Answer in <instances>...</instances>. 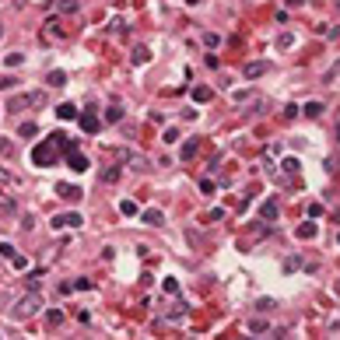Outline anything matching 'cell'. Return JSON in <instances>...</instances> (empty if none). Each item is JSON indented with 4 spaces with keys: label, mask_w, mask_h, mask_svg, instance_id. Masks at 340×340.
Masks as SVG:
<instances>
[{
    "label": "cell",
    "mask_w": 340,
    "mask_h": 340,
    "mask_svg": "<svg viewBox=\"0 0 340 340\" xmlns=\"http://www.w3.org/2000/svg\"><path fill=\"white\" fill-rule=\"evenodd\" d=\"M98 116L95 112H81V130H84V134H98Z\"/></svg>",
    "instance_id": "9"
},
{
    "label": "cell",
    "mask_w": 340,
    "mask_h": 340,
    "mask_svg": "<svg viewBox=\"0 0 340 340\" xmlns=\"http://www.w3.org/2000/svg\"><path fill=\"white\" fill-rule=\"evenodd\" d=\"M42 102H46V95H42V92H28V95H14V98L7 102V109H11V112H21V109H39Z\"/></svg>",
    "instance_id": "2"
},
{
    "label": "cell",
    "mask_w": 340,
    "mask_h": 340,
    "mask_svg": "<svg viewBox=\"0 0 340 340\" xmlns=\"http://www.w3.org/2000/svg\"><path fill=\"white\" fill-rule=\"evenodd\" d=\"M183 316H186V305L179 302V305H175V309H172V312H169V319H183Z\"/></svg>",
    "instance_id": "35"
},
{
    "label": "cell",
    "mask_w": 340,
    "mask_h": 340,
    "mask_svg": "<svg viewBox=\"0 0 340 340\" xmlns=\"http://www.w3.org/2000/svg\"><path fill=\"white\" fill-rule=\"evenodd\" d=\"M46 32H49V35H56V39H63V35H67V32H63V21H60V18H49V21H46Z\"/></svg>",
    "instance_id": "16"
},
{
    "label": "cell",
    "mask_w": 340,
    "mask_h": 340,
    "mask_svg": "<svg viewBox=\"0 0 340 340\" xmlns=\"http://www.w3.org/2000/svg\"><path fill=\"white\" fill-rule=\"evenodd\" d=\"M116 179H120V169H116V165L102 169V183H116Z\"/></svg>",
    "instance_id": "23"
},
{
    "label": "cell",
    "mask_w": 340,
    "mask_h": 340,
    "mask_svg": "<svg viewBox=\"0 0 340 340\" xmlns=\"http://www.w3.org/2000/svg\"><path fill=\"white\" fill-rule=\"evenodd\" d=\"M49 225H53V228H60V232H63V228H81V225H84V217H81V214H53Z\"/></svg>",
    "instance_id": "4"
},
{
    "label": "cell",
    "mask_w": 340,
    "mask_h": 340,
    "mask_svg": "<svg viewBox=\"0 0 340 340\" xmlns=\"http://www.w3.org/2000/svg\"><path fill=\"white\" fill-rule=\"evenodd\" d=\"M291 42H294V39H291V35L284 32V35H280V39H277V46H280V49H288V46H291Z\"/></svg>",
    "instance_id": "38"
},
{
    "label": "cell",
    "mask_w": 340,
    "mask_h": 340,
    "mask_svg": "<svg viewBox=\"0 0 340 340\" xmlns=\"http://www.w3.org/2000/svg\"><path fill=\"white\" fill-rule=\"evenodd\" d=\"M246 81H256V77H263V74H270V63L267 60H256V63H246Z\"/></svg>",
    "instance_id": "7"
},
{
    "label": "cell",
    "mask_w": 340,
    "mask_h": 340,
    "mask_svg": "<svg viewBox=\"0 0 340 340\" xmlns=\"http://www.w3.org/2000/svg\"><path fill=\"white\" fill-rule=\"evenodd\" d=\"M106 120H109V123H120V120H123V109H120V106L106 109Z\"/></svg>",
    "instance_id": "26"
},
{
    "label": "cell",
    "mask_w": 340,
    "mask_h": 340,
    "mask_svg": "<svg viewBox=\"0 0 340 340\" xmlns=\"http://www.w3.org/2000/svg\"><path fill=\"white\" fill-rule=\"evenodd\" d=\"M161 140H165V144H175V140H179V126H169V130H165V137H161Z\"/></svg>",
    "instance_id": "32"
},
{
    "label": "cell",
    "mask_w": 340,
    "mask_h": 340,
    "mask_svg": "<svg viewBox=\"0 0 340 340\" xmlns=\"http://www.w3.org/2000/svg\"><path fill=\"white\" fill-rule=\"evenodd\" d=\"M14 214H18V203H14L11 197H4L0 200V217H14Z\"/></svg>",
    "instance_id": "15"
},
{
    "label": "cell",
    "mask_w": 340,
    "mask_h": 340,
    "mask_svg": "<svg viewBox=\"0 0 340 340\" xmlns=\"http://www.w3.org/2000/svg\"><path fill=\"white\" fill-rule=\"evenodd\" d=\"M39 305H42V298H39L35 291H28L25 298H18V302H14V309H11V312H14V319H28V316H35V312H39Z\"/></svg>",
    "instance_id": "1"
},
{
    "label": "cell",
    "mask_w": 340,
    "mask_h": 340,
    "mask_svg": "<svg viewBox=\"0 0 340 340\" xmlns=\"http://www.w3.org/2000/svg\"><path fill=\"white\" fill-rule=\"evenodd\" d=\"M46 323H49V330H53V326H60V323H63V312H60V309H49Z\"/></svg>",
    "instance_id": "24"
},
{
    "label": "cell",
    "mask_w": 340,
    "mask_h": 340,
    "mask_svg": "<svg viewBox=\"0 0 340 340\" xmlns=\"http://www.w3.org/2000/svg\"><path fill=\"white\" fill-rule=\"evenodd\" d=\"M165 291H169V294H179V284H175L172 277H165Z\"/></svg>",
    "instance_id": "37"
},
{
    "label": "cell",
    "mask_w": 340,
    "mask_h": 340,
    "mask_svg": "<svg viewBox=\"0 0 340 340\" xmlns=\"http://www.w3.org/2000/svg\"><path fill=\"white\" fill-rule=\"evenodd\" d=\"M130 60H134V63H151V49H147V46H134Z\"/></svg>",
    "instance_id": "12"
},
{
    "label": "cell",
    "mask_w": 340,
    "mask_h": 340,
    "mask_svg": "<svg viewBox=\"0 0 340 340\" xmlns=\"http://www.w3.org/2000/svg\"><path fill=\"white\" fill-rule=\"evenodd\" d=\"M120 214L134 217V214H137V203H134V200H123V203H120Z\"/></svg>",
    "instance_id": "27"
},
{
    "label": "cell",
    "mask_w": 340,
    "mask_h": 340,
    "mask_svg": "<svg viewBox=\"0 0 340 340\" xmlns=\"http://www.w3.org/2000/svg\"><path fill=\"white\" fill-rule=\"evenodd\" d=\"M14 4H18V7H21V4H25V0H14Z\"/></svg>",
    "instance_id": "41"
},
{
    "label": "cell",
    "mask_w": 340,
    "mask_h": 340,
    "mask_svg": "<svg viewBox=\"0 0 340 340\" xmlns=\"http://www.w3.org/2000/svg\"><path fill=\"white\" fill-rule=\"evenodd\" d=\"M316 232H319V228H316V221H302V225L294 228V235H298L302 242H309V239H316Z\"/></svg>",
    "instance_id": "8"
},
{
    "label": "cell",
    "mask_w": 340,
    "mask_h": 340,
    "mask_svg": "<svg viewBox=\"0 0 340 340\" xmlns=\"http://www.w3.org/2000/svg\"><path fill=\"white\" fill-rule=\"evenodd\" d=\"M211 98H214V92H211V88H207V84L193 88V102H200V106H203V102H211Z\"/></svg>",
    "instance_id": "17"
},
{
    "label": "cell",
    "mask_w": 340,
    "mask_h": 340,
    "mask_svg": "<svg viewBox=\"0 0 340 340\" xmlns=\"http://www.w3.org/2000/svg\"><path fill=\"white\" fill-rule=\"evenodd\" d=\"M0 183H4V186H11V183H14V175H11L7 169H0Z\"/></svg>",
    "instance_id": "39"
},
{
    "label": "cell",
    "mask_w": 340,
    "mask_h": 340,
    "mask_svg": "<svg viewBox=\"0 0 340 340\" xmlns=\"http://www.w3.org/2000/svg\"><path fill=\"white\" fill-rule=\"evenodd\" d=\"M249 333H270V323L263 319V316H256V319H249Z\"/></svg>",
    "instance_id": "14"
},
{
    "label": "cell",
    "mask_w": 340,
    "mask_h": 340,
    "mask_svg": "<svg viewBox=\"0 0 340 340\" xmlns=\"http://www.w3.org/2000/svg\"><path fill=\"white\" fill-rule=\"evenodd\" d=\"M11 155H14V144L7 137H0V158H11Z\"/></svg>",
    "instance_id": "28"
},
{
    "label": "cell",
    "mask_w": 340,
    "mask_h": 340,
    "mask_svg": "<svg viewBox=\"0 0 340 340\" xmlns=\"http://www.w3.org/2000/svg\"><path fill=\"white\" fill-rule=\"evenodd\" d=\"M46 81H49L53 88H63V81H67V74H63V70H49V77H46Z\"/></svg>",
    "instance_id": "22"
},
{
    "label": "cell",
    "mask_w": 340,
    "mask_h": 340,
    "mask_svg": "<svg viewBox=\"0 0 340 340\" xmlns=\"http://www.w3.org/2000/svg\"><path fill=\"white\" fill-rule=\"evenodd\" d=\"M32 161H35V165H53V161H56V144L53 140L35 144L32 147Z\"/></svg>",
    "instance_id": "3"
},
{
    "label": "cell",
    "mask_w": 340,
    "mask_h": 340,
    "mask_svg": "<svg viewBox=\"0 0 340 340\" xmlns=\"http://www.w3.org/2000/svg\"><path fill=\"white\" fill-rule=\"evenodd\" d=\"M88 288H92V280H88V277H77V280H70V291H88Z\"/></svg>",
    "instance_id": "25"
},
{
    "label": "cell",
    "mask_w": 340,
    "mask_h": 340,
    "mask_svg": "<svg viewBox=\"0 0 340 340\" xmlns=\"http://www.w3.org/2000/svg\"><path fill=\"white\" fill-rule=\"evenodd\" d=\"M0 256L11 260V256H14V246H11V242H0Z\"/></svg>",
    "instance_id": "34"
},
{
    "label": "cell",
    "mask_w": 340,
    "mask_h": 340,
    "mask_svg": "<svg viewBox=\"0 0 340 340\" xmlns=\"http://www.w3.org/2000/svg\"><path fill=\"white\" fill-rule=\"evenodd\" d=\"M221 217H225V211H221V207H214V211L207 214V221H221Z\"/></svg>",
    "instance_id": "40"
},
{
    "label": "cell",
    "mask_w": 340,
    "mask_h": 340,
    "mask_svg": "<svg viewBox=\"0 0 340 340\" xmlns=\"http://www.w3.org/2000/svg\"><path fill=\"white\" fill-rule=\"evenodd\" d=\"M67 165L74 172H88V155H81L77 147H70V151H67Z\"/></svg>",
    "instance_id": "6"
},
{
    "label": "cell",
    "mask_w": 340,
    "mask_h": 340,
    "mask_svg": "<svg viewBox=\"0 0 340 340\" xmlns=\"http://www.w3.org/2000/svg\"><path fill=\"white\" fill-rule=\"evenodd\" d=\"M302 112L316 120V116H323V112H326V106H323V102H305V109H302Z\"/></svg>",
    "instance_id": "19"
},
{
    "label": "cell",
    "mask_w": 340,
    "mask_h": 340,
    "mask_svg": "<svg viewBox=\"0 0 340 340\" xmlns=\"http://www.w3.org/2000/svg\"><path fill=\"white\" fill-rule=\"evenodd\" d=\"M56 116H60V120H74V116H77V106L63 102V106H56Z\"/></svg>",
    "instance_id": "20"
},
{
    "label": "cell",
    "mask_w": 340,
    "mask_h": 340,
    "mask_svg": "<svg viewBox=\"0 0 340 340\" xmlns=\"http://www.w3.org/2000/svg\"><path fill=\"white\" fill-rule=\"evenodd\" d=\"M0 39H4V28H0Z\"/></svg>",
    "instance_id": "43"
},
{
    "label": "cell",
    "mask_w": 340,
    "mask_h": 340,
    "mask_svg": "<svg viewBox=\"0 0 340 340\" xmlns=\"http://www.w3.org/2000/svg\"><path fill=\"white\" fill-rule=\"evenodd\" d=\"M260 214H263V221H274V217L280 214V207H277V200H267V203L260 207Z\"/></svg>",
    "instance_id": "13"
},
{
    "label": "cell",
    "mask_w": 340,
    "mask_h": 340,
    "mask_svg": "<svg viewBox=\"0 0 340 340\" xmlns=\"http://www.w3.org/2000/svg\"><path fill=\"white\" fill-rule=\"evenodd\" d=\"M11 267H14V270H25V267H28V260H25V256H18V253H14V256H11Z\"/></svg>",
    "instance_id": "33"
},
{
    "label": "cell",
    "mask_w": 340,
    "mask_h": 340,
    "mask_svg": "<svg viewBox=\"0 0 340 340\" xmlns=\"http://www.w3.org/2000/svg\"><path fill=\"white\" fill-rule=\"evenodd\" d=\"M193 155H197V140H186V144H183V161H189Z\"/></svg>",
    "instance_id": "29"
},
{
    "label": "cell",
    "mask_w": 340,
    "mask_h": 340,
    "mask_svg": "<svg viewBox=\"0 0 340 340\" xmlns=\"http://www.w3.org/2000/svg\"><path fill=\"white\" fill-rule=\"evenodd\" d=\"M4 63H7V67L14 70V67H21V63H25V56H21V53H11V56H7V60H4Z\"/></svg>",
    "instance_id": "31"
},
{
    "label": "cell",
    "mask_w": 340,
    "mask_h": 340,
    "mask_svg": "<svg viewBox=\"0 0 340 340\" xmlns=\"http://www.w3.org/2000/svg\"><path fill=\"white\" fill-rule=\"evenodd\" d=\"M56 7H60L63 14H77L81 11V0H56Z\"/></svg>",
    "instance_id": "18"
},
{
    "label": "cell",
    "mask_w": 340,
    "mask_h": 340,
    "mask_svg": "<svg viewBox=\"0 0 340 340\" xmlns=\"http://www.w3.org/2000/svg\"><path fill=\"white\" fill-rule=\"evenodd\" d=\"M140 221H144V225H151V228H158V225H161V221H165V214H161V211H158V207H147V211L140 214Z\"/></svg>",
    "instance_id": "10"
},
{
    "label": "cell",
    "mask_w": 340,
    "mask_h": 340,
    "mask_svg": "<svg viewBox=\"0 0 340 340\" xmlns=\"http://www.w3.org/2000/svg\"><path fill=\"white\" fill-rule=\"evenodd\" d=\"M280 169H284V175H294V172H298V158H284Z\"/></svg>",
    "instance_id": "30"
},
{
    "label": "cell",
    "mask_w": 340,
    "mask_h": 340,
    "mask_svg": "<svg viewBox=\"0 0 340 340\" xmlns=\"http://www.w3.org/2000/svg\"><path fill=\"white\" fill-rule=\"evenodd\" d=\"M302 267V260L298 256H288V263H284V270H298Z\"/></svg>",
    "instance_id": "36"
},
{
    "label": "cell",
    "mask_w": 340,
    "mask_h": 340,
    "mask_svg": "<svg viewBox=\"0 0 340 340\" xmlns=\"http://www.w3.org/2000/svg\"><path fill=\"white\" fill-rule=\"evenodd\" d=\"M35 134H39V126H35L32 120H25V123L18 126V137H35Z\"/></svg>",
    "instance_id": "21"
},
{
    "label": "cell",
    "mask_w": 340,
    "mask_h": 340,
    "mask_svg": "<svg viewBox=\"0 0 340 340\" xmlns=\"http://www.w3.org/2000/svg\"><path fill=\"white\" fill-rule=\"evenodd\" d=\"M189 4H200V0H189Z\"/></svg>",
    "instance_id": "42"
},
{
    "label": "cell",
    "mask_w": 340,
    "mask_h": 340,
    "mask_svg": "<svg viewBox=\"0 0 340 340\" xmlns=\"http://www.w3.org/2000/svg\"><path fill=\"white\" fill-rule=\"evenodd\" d=\"M56 193H60L67 203H77L84 193H81V186H74V183H56Z\"/></svg>",
    "instance_id": "5"
},
{
    "label": "cell",
    "mask_w": 340,
    "mask_h": 340,
    "mask_svg": "<svg viewBox=\"0 0 340 340\" xmlns=\"http://www.w3.org/2000/svg\"><path fill=\"white\" fill-rule=\"evenodd\" d=\"M126 165H130V169H134V172H144L147 165H151V161H147L144 155H134V151H130V158H126Z\"/></svg>",
    "instance_id": "11"
}]
</instances>
